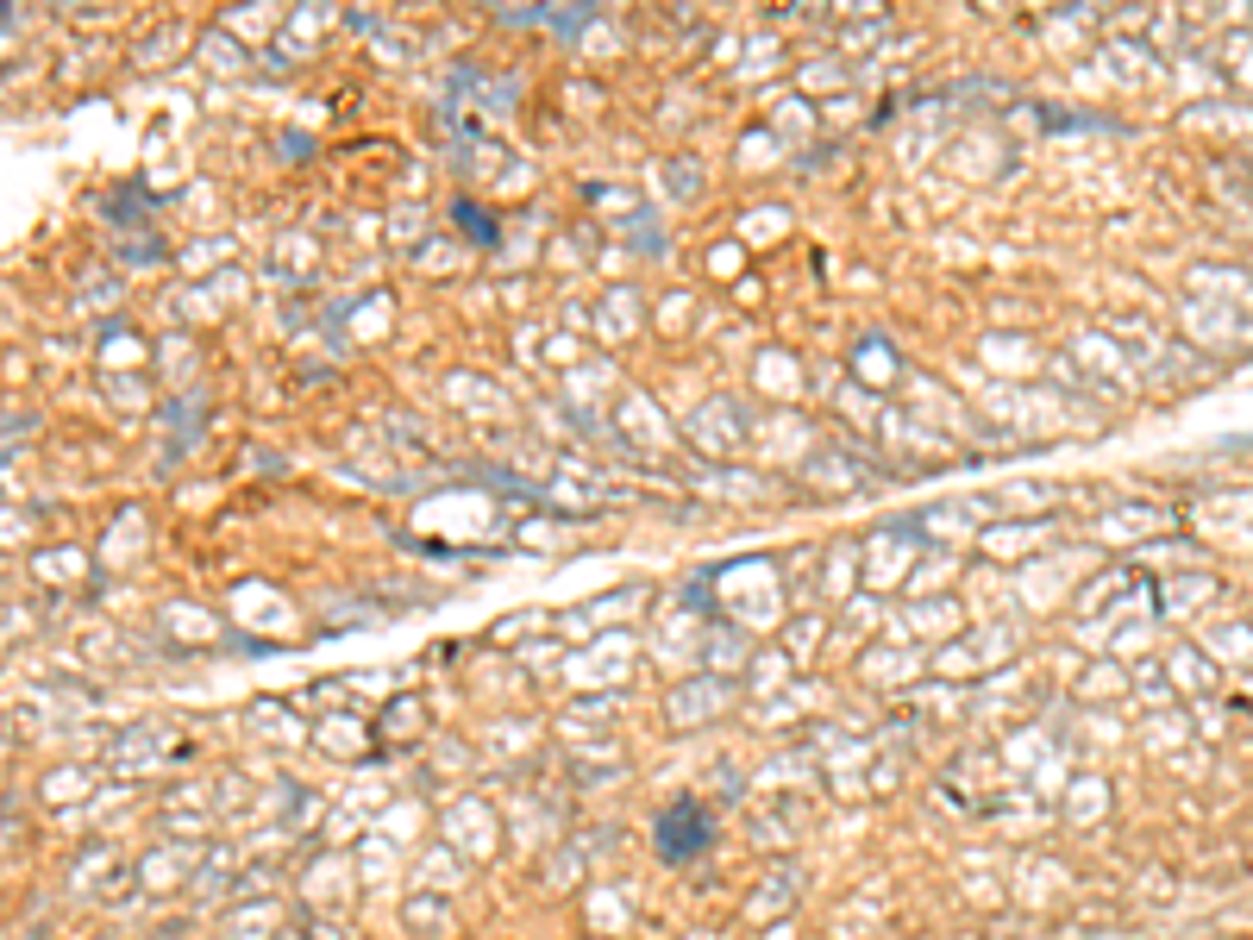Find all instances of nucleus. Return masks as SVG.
I'll return each mask as SVG.
<instances>
[{
    "mask_svg": "<svg viewBox=\"0 0 1253 940\" xmlns=\"http://www.w3.org/2000/svg\"><path fill=\"white\" fill-rule=\"evenodd\" d=\"M658 840H665V853L671 859H690V853H702V828H696V803H671L665 809V821H658Z\"/></svg>",
    "mask_w": 1253,
    "mask_h": 940,
    "instance_id": "f257e3e1",
    "label": "nucleus"
}]
</instances>
